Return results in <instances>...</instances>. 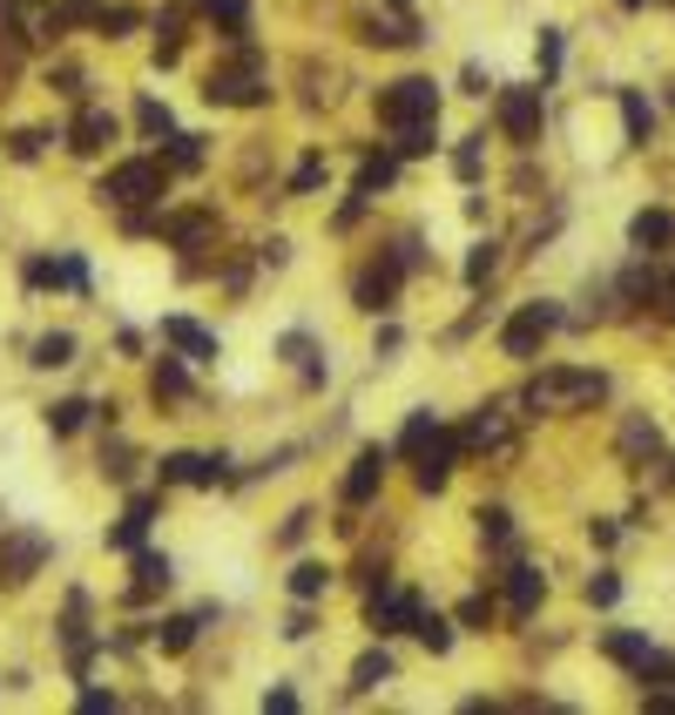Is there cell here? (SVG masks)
Here are the masks:
<instances>
[{"mask_svg": "<svg viewBox=\"0 0 675 715\" xmlns=\"http://www.w3.org/2000/svg\"><path fill=\"white\" fill-rule=\"evenodd\" d=\"M271 95L264 88V74H258V54H250V41H236V61L230 68H210V81H203V102H216V109H258Z\"/></svg>", "mask_w": 675, "mask_h": 715, "instance_id": "6da1fadb", "label": "cell"}, {"mask_svg": "<svg viewBox=\"0 0 675 715\" xmlns=\"http://www.w3.org/2000/svg\"><path fill=\"white\" fill-rule=\"evenodd\" d=\"M608 399V379L602 372H541L527 385V405L534 412H574V405H602Z\"/></svg>", "mask_w": 675, "mask_h": 715, "instance_id": "7a4b0ae2", "label": "cell"}, {"mask_svg": "<svg viewBox=\"0 0 675 715\" xmlns=\"http://www.w3.org/2000/svg\"><path fill=\"white\" fill-rule=\"evenodd\" d=\"M95 197H102L109 210H149V203H162V162H149V155L115 162V169L102 175Z\"/></svg>", "mask_w": 675, "mask_h": 715, "instance_id": "3957f363", "label": "cell"}, {"mask_svg": "<svg viewBox=\"0 0 675 715\" xmlns=\"http://www.w3.org/2000/svg\"><path fill=\"white\" fill-rule=\"evenodd\" d=\"M379 122L385 129H412V122H440V88L426 74H405L392 88H379Z\"/></svg>", "mask_w": 675, "mask_h": 715, "instance_id": "277c9868", "label": "cell"}, {"mask_svg": "<svg viewBox=\"0 0 675 715\" xmlns=\"http://www.w3.org/2000/svg\"><path fill=\"white\" fill-rule=\"evenodd\" d=\"M48 533H34V526H8L0 533V587H28L41 567H48Z\"/></svg>", "mask_w": 675, "mask_h": 715, "instance_id": "5b68a950", "label": "cell"}, {"mask_svg": "<svg viewBox=\"0 0 675 715\" xmlns=\"http://www.w3.org/2000/svg\"><path fill=\"white\" fill-rule=\"evenodd\" d=\"M554 331H561V304H521L514 318H506V331H500V351L527 365V358H541V344Z\"/></svg>", "mask_w": 675, "mask_h": 715, "instance_id": "8992f818", "label": "cell"}, {"mask_svg": "<svg viewBox=\"0 0 675 715\" xmlns=\"http://www.w3.org/2000/svg\"><path fill=\"white\" fill-rule=\"evenodd\" d=\"M541 122H547L541 88H506V95H500V129H506V142L534 149V142H541Z\"/></svg>", "mask_w": 675, "mask_h": 715, "instance_id": "52a82bcc", "label": "cell"}, {"mask_svg": "<svg viewBox=\"0 0 675 715\" xmlns=\"http://www.w3.org/2000/svg\"><path fill=\"white\" fill-rule=\"evenodd\" d=\"M399 284H405V263H399V256H372V263H365V271L352 278V304L379 318V311H392V298H399Z\"/></svg>", "mask_w": 675, "mask_h": 715, "instance_id": "ba28073f", "label": "cell"}, {"mask_svg": "<svg viewBox=\"0 0 675 715\" xmlns=\"http://www.w3.org/2000/svg\"><path fill=\"white\" fill-rule=\"evenodd\" d=\"M419 607H426V601H419L412 587H372V601H365V621H372V635H405L412 628V621H419Z\"/></svg>", "mask_w": 675, "mask_h": 715, "instance_id": "9c48e42d", "label": "cell"}, {"mask_svg": "<svg viewBox=\"0 0 675 715\" xmlns=\"http://www.w3.org/2000/svg\"><path fill=\"white\" fill-rule=\"evenodd\" d=\"M460 453H466V445H460V432H446V425H440L426 445H419V460H412V466H419V473H412V480H419V493H440V486L453 480Z\"/></svg>", "mask_w": 675, "mask_h": 715, "instance_id": "30bf717a", "label": "cell"}, {"mask_svg": "<svg viewBox=\"0 0 675 715\" xmlns=\"http://www.w3.org/2000/svg\"><path fill=\"white\" fill-rule=\"evenodd\" d=\"M460 445H466V453H493V460H514V432H506V412H500V405H480V412L466 419Z\"/></svg>", "mask_w": 675, "mask_h": 715, "instance_id": "8fae6325", "label": "cell"}, {"mask_svg": "<svg viewBox=\"0 0 675 715\" xmlns=\"http://www.w3.org/2000/svg\"><path fill=\"white\" fill-rule=\"evenodd\" d=\"M8 14H14V28H8V34H14L21 48L54 41V34L68 28V21H61V8H48V0H8Z\"/></svg>", "mask_w": 675, "mask_h": 715, "instance_id": "7c38bea8", "label": "cell"}, {"mask_svg": "<svg viewBox=\"0 0 675 715\" xmlns=\"http://www.w3.org/2000/svg\"><path fill=\"white\" fill-rule=\"evenodd\" d=\"M385 445H365V453L352 460V473H345V486H338V500L345 506H365V500H379V486H385Z\"/></svg>", "mask_w": 675, "mask_h": 715, "instance_id": "4fadbf2b", "label": "cell"}, {"mask_svg": "<svg viewBox=\"0 0 675 715\" xmlns=\"http://www.w3.org/2000/svg\"><path fill=\"white\" fill-rule=\"evenodd\" d=\"M155 473H162V486H223V460L216 453H169Z\"/></svg>", "mask_w": 675, "mask_h": 715, "instance_id": "5bb4252c", "label": "cell"}, {"mask_svg": "<svg viewBox=\"0 0 675 715\" xmlns=\"http://www.w3.org/2000/svg\"><path fill=\"white\" fill-rule=\"evenodd\" d=\"M162 344L177 351V358H190V365H203V358H216V338L197 324V318H162Z\"/></svg>", "mask_w": 675, "mask_h": 715, "instance_id": "9a60e30c", "label": "cell"}, {"mask_svg": "<svg viewBox=\"0 0 675 715\" xmlns=\"http://www.w3.org/2000/svg\"><path fill=\"white\" fill-rule=\"evenodd\" d=\"M109 142H115V115L109 109H81L74 115V129H68V149L74 155H102Z\"/></svg>", "mask_w": 675, "mask_h": 715, "instance_id": "2e32d148", "label": "cell"}, {"mask_svg": "<svg viewBox=\"0 0 675 715\" xmlns=\"http://www.w3.org/2000/svg\"><path fill=\"white\" fill-rule=\"evenodd\" d=\"M622 460H628V466H655V460H662L655 419H622Z\"/></svg>", "mask_w": 675, "mask_h": 715, "instance_id": "e0dca14e", "label": "cell"}, {"mask_svg": "<svg viewBox=\"0 0 675 715\" xmlns=\"http://www.w3.org/2000/svg\"><path fill=\"white\" fill-rule=\"evenodd\" d=\"M541 594H547V574L541 567H514V574H506V614H514V621H527L541 607Z\"/></svg>", "mask_w": 675, "mask_h": 715, "instance_id": "ac0fdd59", "label": "cell"}, {"mask_svg": "<svg viewBox=\"0 0 675 715\" xmlns=\"http://www.w3.org/2000/svg\"><path fill=\"white\" fill-rule=\"evenodd\" d=\"M162 236L177 243V250H203V243L216 236V210H183V216H169Z\"/></svg>", "mask_w": 675, "mask_h": 715, "instance_id": "d6986e66", "label": "cell"}, {"mask_svg": "<svg viewBox=\"0 0 675 715\" xmlns=\"http://www.w3.org/2000/svg\"><path fill=\"white\" fill-rule=\"evenodd\" d=\"M28 284H61V291H89V263L81 256H41V263H28Z\"/></svg>", "mask_w": 675, "mask_h": 715, "instance_id": "ffe728a7", "label": "cell"}, {"mask_svg": "<svg viewBox=\"0 0 675 715\" xmlns=\"http://www.w3.org/2000/svg\"><path fill=\"white\" fill-rule=\"evenodd\" d=\"M628 243L648 256V250H675V216L668 210H642L635 223H628Z\"/></svg>", "mask_w": 675, "mask_h": 715, "instance_id": "44dd1931", "label": "cell"}, {"mask_svg": "<svg viewBox=\"0 0 675 715\" xmlns=\"http://www.w3.org/2000/svg\"><path fill=\"white\" fill-rule=\"evenodd\" d=\"M149 520H155V493H142V500H129V513H122V526L109 533V547H115V554H135V547H142V533H149Z\"/></svg>", "mask_w": 675, "mask_h": 715, "instance_id": "7402d4cb", "label": "cell"}, {"mask_svg": "<svg viewBox=\"0 0 675 715\" xmlns=\"http://www.w3.org/2000/svg\"><path fill=\"white\" fill-rule=\"evenodd\" d=\"M169 581H177V574H169V561L162 554H135V581H129V607H142V601H155Z\"/></svg>", "mask_w": 675, "mask_h": 715, "instance_id": "603a6c76", "label": "cell"}, {"mask_svg": "<svg viewBox=\"0 0 675 715\" xmlns=\"http://www.w3.org/2000/svg\"><path fill=\"white\" fill-rule=\"evenodd\" d=\"M602 655L622 662V668H642V662L655 655V642H648V635H628V628H608V635H602Z\"/></svg>", "mask_w": 675, "mask_h": 715, "instance_id": "cb8c5ba5", "label": "cell"}, {"mask_svg": "<svg viewBox=\"0 0 675 715\" xmlns=\"http://www.w3.org/2000/svg\"><path fill=\"white\" fill-rule=\"evenodd\" d=\"M392 175H399V155H365L359 162V183H352V197H379V190H392Z\"/></svg>", "mask_w": 675, "mask_h": 715, "instance_id": "d4e9b609", "label": "cell"}, {"mask_svg": "<svg viewBox=\"0 0 675 715\" xmlns=\"http://www.w3.org/2000/svg\"><path fill=\"white\" fill-rule=\"evenodd\" d=\"M197 628H203V614H169L162 628H155V642H162V655H183L190 642H197Z\"/></svg>", "mask_w": 675, "mask_h": 715, "instance_id": "484cf974", "label": "cell"}, {"mask_svg": "<svg viewBox=\"0 0 675 715\" xmlns=\"http://www.w3.org/2000/svg\"><path fill=\"white\" fill-rule=\"evenodd\" d=\"M149 392H155V399H190V372H183V358H162V365L149 372Z\"/></svg>", "mask_w": 675, "mask_h": 715, "instance_id": "4316f807", "label": "cell"}, {"mask_svg": "<svg viewBox=\"0 0 675 715\" xmlns=\"http://www.w3.org/2000/svg\"><path fill=\"white\" fill-rule=\"evenodd\" d=\"M379 682H392V655H385V648L359 655V668H352V695H372Z\"/></svg>", "mask_w": 675, "mask_h": 715, "instance_id": "83f0119b", "label": "cell"}, {"mask_svg": "<svg viewBox=\"0 0 675 715\" xmlns=\"http://www.w3.org/2000/svg\"><path fill=\"white\" fill-rule=\"evenodd\" d=\"M89 412H95L89 399H61V405H48V432H54V439H68V432L89 425Z\"/></svg>", "mask_w": 675, "mask_h": 715, "instance_id": "f1b7e54d", "label": "cell"}, {"mask_svg": "<svg viewBox=\"0 0 675 715\" xmlns=\"http://www.w3.org/2000/svg\"><path fill=\"white\" fill-rule=\"evenodd\" d=\"M34 365H41V372H54V365H74V338H68V331H48V338H34Z\"/></svg>", "mask_w": 675, "mask_h": 715, "instance_id": "f546056e", "label": "cell"}, {"mask_svg": "<svg viewBox=\"0 0 675 715\" xmlns=\"http://www.w3.org/2000/svg\"><path fill=\"white\" fill-rule=\"evenodd\" d=\"M412 635L426 642L433 655H446V648H453V621H446V614H426V607H419V621H412Z\"/></svg>", "mask_w": 675, "mask_h": 715, "instance_id": "4dcf8cb0", "label": "cell"}, {"mask_svg": "<svg viewBox=\"0 0 675 715\" xmlns=\"http://www.w3.org/2000/svg\"><path fill=\"white\" fill-rule=\"evenodd\" d=\"M433 129H440V122H412V129H392V155H433Z\"/></svg>", "mask_w": 675, "mask_h": 715, "instance_id": "1f68e13d", "label": "cell"}, {"mask_svg": "<svg viewBox=\"0 0 675 715\" xmlns=\"http://www.w3.org/2000/svg\"><path fill=\"white\" fill-rule=\"evenodd\" d=\"M473 520H480V533H486V547H506V541H514V513H506V506H480Z\"/></svg>", "mask_w": 675, "mask_h": 715, "instance_id": "d6a6232c", "label": "cell"}, {"mask_svg": "<svg viewBox=\"0 0 675 715\" xmlns=\"http://www.w3.org/2000/svg\"><path fill=\"white\" fill-rule=\"evenodd\" d=\"M433 432H440V419H433V412H412V419H405V432H399V453H405V460H419V445H426Z\"/></svg>", "mask_w": 675, "mask_h": 715, "instance_id": "836d02e7", "label": "cell"}, {"mask_svg": "<svg viewBox=\"0 0 675 715\" xmlns=\"http://www.w3.org/2000/svg\"><path fill=\"white\" fill-rule=\"evenodd\" d=\"M622 122H628V142H648V122H655V109L635 95V88H622Z\"/></svg>", "mask_w": 675, "mask_h": 715, "instance_id": "e575fe53", "label": "cell"}, {"mask_svg": "<svg viewBox=\"0 0 675 715\" xmlns=\"http://www.w3.org/2000/svg\"><path fill=\"white\" fill-rule=\"evenodd\" d=\"M210 14L223 21V34H230V41H243V34H250V0H210Z\"/></svg>", "mask_w": 675, "mask_h": 715, "instance_id": "d590c367", "label": "cell"}, {"mask_svg": "<svg viewBox=\"0 0 675 715\" xmlns=\"http://www.w3.org/2000/svg\"><path fill=\"white\" fill-rule=\"evenodd\" d=\"M493 271H500V243H493V236H486V243H473V256H466V284H473V291H480V284H486V278H493Z\"/></svg>", "mask_w": 675, "mask_h": 715, "instance_id": "8d00e7d4", "label": "cell"}, {"mask_svg": "<svg viewBox=\"0 0 675 715\" xmlns=\"http://www.w3.org/2000/svg\"><path fill=\"white\" fill-rule=\"evenodd\" d=\"M284 358H298V365H304V385H318V379H324V365H318V344H311L304 331H291V338H284Z\"/></svg>", "mask_w": 675, "mask_h": 715, "instance_id": "74e56055", "label": "cell"}, {"mask_svg": "<svg viewBox=\"0 0 675 715\" xmlns=\"http://www.w3.org/2000/svg\"><path fill=\"white\" fill-rule=\"evenodd\" d=\"M162 169H203V135H169V162Z\"/></svg>", "mask_w": 675, "mask_h": 715, "instance_id": "f35d334b", "label": "cell"}, {"mask_svg": "<svg viewBox=\"0 0 675 715\" xmlns=\"http://www.w3.org/2000/svg\"><path fill=\"white\" fill-rule=\"evenodd\" d=\"M324 581H331V574H324L318 561H304V567H291V594H298V601H318V594H324Z\"/></svg>", "mask_w": 675, "mask_h": 715, "instance_id": "ab89813d", "label": "cell"}, {"mask_svg": "<svg viewBox=\"0 0 675 715\" xmlns=\"http://www.w3.org/2000/svg\"><path fill=\"white\" fill-rule=\"evenodd\" d=\"M635 675H642V688H675V655H662V648H655Z\"/></svg>", "mask_w": 675, "mask_h": 715, "instance_id": "60d3db41", "label": "cell"}, {"mask_svg": "<svg viewBox=\"0 0 675 715\" xmlns=\"http://www.w3.org/2000/svg\"><path fill=\"white\" fill-rule=\"evenodd\" d=\"M155 61H162V68L183 61V21H162V28H155Z\"/></svg>", "mask_w": 675, "mask_h": 715, "instance_id": "b9f144b4", "label": "cell"}, {"mask_svg": "<svg viewBox=\"0 0 675 715\" xmlns=\"http://www.w3.org/2000/svg\"><path fill=\"white\" fill-rule=\"evenodd\" d=\"M95 28L115 41V34H129V28H142V14H135V8H102V14H95Z\"/></svg>", "mask_w": 675, "mask_h": 715, "instance_id": "7bdbcfd3", "label": "cell"}, {"mask_svg": "<svg viewBox=\"0 0 675 715\" xmlns=\"http://www.w3.org/2000/svg\"><path fill=\"white\" fill-rule=\"evenodd\" d=\"M318 183H324V155H304V162H298V175H291V197H311Z\"/></svg>", "mask_w": 675, "mask_h": 715, "instance_id": "ee69618b", "label": "cell"}, {"mask_svg": "<svg viewBox=\"0 0 675 715\" xmlns=\"http://www.w3.org/2000/svg\"><path fill=\"white\" fill-rule=\"evenodd\" d=\"M655 278H662V271H642V263H635V271L622 278V298H628V304H642V298H655Z\"/></svg>", "mask_w": 675, "mask_h": 715, "instance_id": "f6af8a7d", "label": "cell"}, {"mask_svg": "<svg viewBox=\"0 0 675 715\" xmlns=\"http://www.w3.org/2000/svg\"><path fill=\"white\" fill-rule=\"evenodd\" d=\"M486 621H493V601H486V594L460 601V628H486Z\"/></svg>", "mask_w": 675, "mask_h": 715, "instance_id": "bcb514c9", "label": "cell"}, {"mask_svg": "<svg viewBox=\"0 0 675 715\" xmlns=\"http://www.w3.org/2000/svg\"><path fill=\"white\" fill-rule=\"evenodd\" d=\"M453 169L466 175V183H473V175H480V135H466V142L453 149Z\"/></svg>", "mask_w": 675, "mask_h": 715, "instance_id": "7dc6e473", "label": "cell"}, {"mask_svg": "<svg viewBox=\"0 0 675 715\" xmlns=\"http://www.w3.org/2000/svg\"><path fill=\"white\" fill-rule=\"evenodd\" d=\"M561 74V34H541V88Z\"/></svg>", "mask_w": 675, "mask_h": 715, "instance_id": "c3c4849f", "label": "cell"}, {"mask_svg": "<svg viewBox=\"0 0 675 715\" xmlns=\"http://www.w3.org/2000/svg\"><path fill=\"white\" fill-rule=\"evenodd\" d=\"M135 122H142V135H169V109H162V102H142Z\"/></svg>", "mask_w": 675, "mask_h": 715, "instance_id": "681fc988", "label": "cell"}, {"mask_svg": "<svg viewBox=\"0 0 675 715\" xmlns=\"http://www.w3.org/2000/svg\"><path fill=\"white\" fill-rule=\"evenodd\" d=\"M615 594H622L615 574H595V581H587V601H595V607H615Z\"/></svg>", "mask_w": 675, "mask_h": 715, "instance_id": "f907efd6", "label": "cell"}, {"mask_svg": "<svg viewBox=\"0 0 675 715\" xmlns=\"http://www.w3.org/2000/svg\"><path fill=\"white\" fill-rule=\"evenodd\" d=\"M41 142H48L41 129H21V135H14L8 149H14V162H34V155H41Z\"/></svg>", "mask_w": 675, "mask_h": 715, "instance_id": "816d5d0a", "label": "cell"}, {"mask_svg": "<svg viewBox=\"0 0 675 715\" xmlns=\"http://www.w3.org/2000/svg\"><path fill=\"white\" fill-rule=\"evenodd\" d=\"M655 311L675 324V271H662V278H655Z\"/></svg>", "mask_w": 675, "mask_h": 715, "instance_id": "f5cc1de1", "label": "cell"}, {"mask_svg": "<svg viewBox=\"0 0 675 715\" xmlns=\"http://www.w3.org/2000/svg\"><path fill=\"white\" fill-rule=\"evenodd\" d=\"M102 473H115V480H129V445H109V453H102Z\"/></svg>", "mask_w": 675, "mask_h": 715, "instance_id": "db71d44e", "label": "cell"}, {"mask_svg": "<svg viewBox=\"0 0 675 715\" xmlns=\"http://www.w3.org/2000/svg\"><path fill=\"white\" fill-rule=\"evenodd\" d=\"M109 708H115V695H102V688L81 695V715H109Z\"/></svg>", "mask_w": 675, "mask_h": 715, "instance_id": "11a10c76", "label": "cell"}, {"mask_svg": "<svg viewBox=\"0 0 675 715\" xmlns=\"http://www.w3.org/2000/svg\"><path fill=\"white\" fill-rule=\"evenodd\" d=\"M264 708H271V715H291V708H298V695H291V688H271V695H264Z\"/></svg>", "mask_w": 675, "mask_h": 715, "instance_id": "9f6ffc18", "label": "cell"}, {"mask_svg": "<svg viewBox=\"0 0 675 715\" xmlns=\"http://www.w3.org/2000/svg\"><path fill=\"white\" fill-rule=\"evenodd\" d=\"M304 526H311V513H291V520H284V547H298V541H304Z\"/></svg>", "mask_w": 675, "mask_h": 715, "instance_id": "6f0895ef", "label": "cell"}, {"mask_svg": "<svg viewBox=\"0 0 675 715\" xmlns=\"http://www.w3.org/2000/svg\"><path fill=\"white\" fill-rule=\"evenodd\" d=\"M622 8H642V0H622Z\"/></svg>", "mask_w": 675, "mask_h": 715, "instance_id": "680465c9", "label": "cell"}, {"mask_svg": "<svg viewBox=\"0 0 675 715\" xmlns=\"http://www.w3.org/2000/svg\"><path fill=\"white\" fill-rule=\"evenodd\" d=\"M0 8H8V0H0Z\"/></svg>", "mask_w": 675, "mask_h": 715, "instance_id": "91938a15", "label": "cell"}, {"mask_svg": "<svg viewBox=\"0 0 675 715\" xmlns=\"http://www.w3.org/2000/svg\"><path fill=\"white\" fill-rule=\"evenodd\" d=\"M399 8H405V0H399Z\"/></svg>", "mask_w": 675, "mask_h": 715, "instance_id": "94428289", "label": "cell"}]
</instances>
